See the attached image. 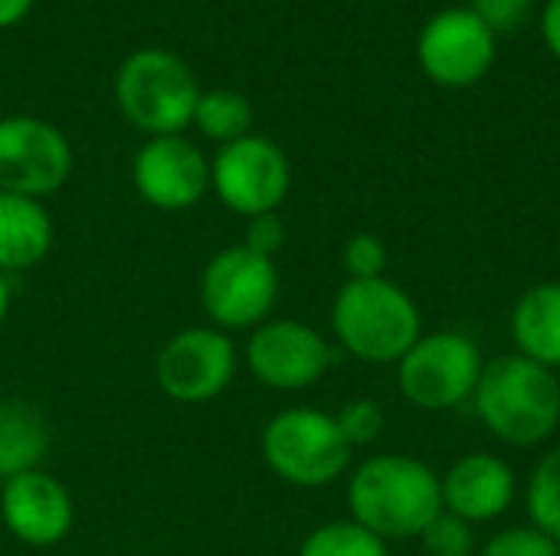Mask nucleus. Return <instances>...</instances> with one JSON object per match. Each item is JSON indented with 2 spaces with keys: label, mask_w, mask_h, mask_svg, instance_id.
<instances>
[{
  "label": "nucleus",
  "mask_w": 560,
  "mask_h": 556,
  "mask_svg": "<svg viewBox=\"0 0 560 556\" xmlns=\"http://www.w3.org/2000/svg\"><path fill=\"white\" fill-rule=\"evenodd\" d=\"M348 511L384 544L417 541L443 511L440 475L413 456H371L348 478Z\"/></svg>",
  "instance_id": "obj_1"
},
{
  "label": "nucleus",
  "mask_w": 560,
  "mask_h": 556,
  "mask_svg": "<svg viewBox=\"0 0 560 556\" xmlns=\"http://www.w3.org/2000/svg\"><path fill=\"white\" fill-rule=\"evenodd\" d=\"M476 416L505 446L535 449L560 426V377L522 354L486 360L472 393Z\"/></svg>",
  "instance_id": "obj_2"
},
{
  "label": "nucleus",
  "mask_w": 560,
  "mask_h": 556,
  "mask_svg": "<svg viewBox=\"0 0 560 556\" xmlns=\"http://www.w3.org/2000/svg\"><path fill=\"white\" fill-rule=\"evenodd\" d=\"M331 331L341 351L364 364L397 367L423 338V315L413 295L394 279H348L331 301Z\"/></svg>",
  "instance_id": "obj_3"
},
{
  "label": "nucleus",
  "mask_w": 560,
  "mask_h": 556,
  "mask_svg": "<svg viewBox=\"0 0 560 556\" xmlns=\"http://www.w3.org/2000/svg\"><path fill=\"white\" fill-rule=\"evenodd\" d=\"M197 98V75L171 49H135L115 72V102L121 115L148 138L180 134L194 125Z\"/></svg>",
  "instance_id": "obj_4"
},
{
  "label": "nucleus",
  "mask_w": 560,
  "mask_h": 556,
  "mask_svg": "<svg viewBox=\"0 0 560 556\" xmlns=\"http://www.w3.org/2000/svg\"><path fill=\"white\" fill-rule=\"evenodd\" d=\"M269 472L292 488L335 485L351 469V446L345 442L335 413L315 406L279 410L259 439Z\"/></svg>",
  "instance_id": "obj_5"
},
{
  "label": "nucleus",
  "mask_w": 560,
  "mask_h": 556,
  "mask_svg": "<svg viewBox=\"0 0 560 556\" xmlns=\"http://www.w3.org/2000/svg\"><path fill=\"white\" fill-rule=\"evenodd\" d=\"M482 370L486 357L469 334L433 331L397 360V390L417 410L450 413L472 403Z\"/></svg>",
  "instance_id": "obj_6"
},
{
  "label": "nucleus",
  "mask_w": 560,
  "mask_h": 556,
  "mask_svg": "<svg viewBox=\"0 0 560 556\" xmlns=\"http://www.w3.org/2000/svg\"><path fill=\"white\" fill-rule=\"evenodd\" d=\"M279 301L276 259L249 252L243 242L220 249L200 272V305L220 331H253L269 321Z\"/></svg>",
  "instance_id": "obj_7"
},
{
  "label": "nucleus",
  "mask_w": 560,
  "mask_h": 556,
  "mask_svg": "<svg viewBox=\"0 0 560 556\" xmlns=\"http://www.w3.org/2000/svg\"><path fill=\"white\" fill-rule=\"evenodd\" d=\"M210 187L226 210L246 220L279 213L292 190V164L276 141L246 134L217 151L210 161Z\"/></svg>",
  "instance_id": "obj_8"
},
{
  "label": "nucleus",
  "mask_w": 560,
  "mask_h": 556,
  "mask_svg": "<svg viewBox=\"0 0 560 556\" xmlns=\"http://www.w3.org/2000/svg\"><path fill=\"white\" fill-rule=\"evenodd\" d=\"M236 344L220 328H184L158 351L154 380L161 393L184 406H203L233 383Z\"/></svg>",
  "instance_id": "obj_9"
},
{
  "label": "nucleus",
  "mask_w": 560,
  "mask_h": 556,
  "mask_svg": "<svg viewBox=\"0 0 560 556\" xmlns=\"http://www.w3.org/2000/svg\"><path fill=\"white\" fill-rule=\"evenodd\" d=\"M72 174V144L66 134L33 115L0 118V190L43 200Z\"/></svg>",
  "instance_id": "obj_10"
},
{
  "label": "nucleus",
  "mask_w": 560,
  "mask_h": 556,
  "mask_svg": "<svg viewBox=\"0 0 560 556\" xmlns=\"http://www.w3.org/2000/svg\"><path fill=\"white\" fill-rule=\"evenodd\" d=\"M331 344L305 321L295 318H269L249 331L246 341V367L249 374L282 393L315 387L331 367Z\"/></svg>",
  "instance_id": "obj_11"
},
{
  "label": "nucleus",
  "mask_w": 560,
  "mask_h": 556,
  "mask_svg": "<svg viewBox=\"0 0 560 556\" xmlns=\"http://www.w3.org/2000/svg\"><path fill=\"white\" fill-rule=\"evenodd\" d=\"M417 59L436 85L466 88L492 69L495 33L469 7H450L423 26Z\"/></svg>",
  "instance_id": "obj_12"
},
{
  "label": "nucleus",
  "mask_w": 560,
  "mask_h": 556,
  "mask_svg": "<svg viewBox=\"0 0 560 556\" xmlns=\"http://www.w3.org/2000/svg\"><path fill=\"white\" fill-rule=\"evenodd\" d=\"M131 180L144 203L164 213H180L207 197L210 161L184 134L148 138L135 154Z\"/></svg>",
  "instance_id": "obj_13"
},
{
  "label": "nucleus",
  "mask_w": 560,
  "mask_h": 556,
  "mask_svg": "<svg viewBox=\"0 0 560 556\" xmlns=\"http://www.w3.org/2000/svg\"><path fill=\"white\" fill-rule=\"evenodd\" d=\"M0 518L20 544L52 547L69 537L75 505L59 478L36 469L0 485Z\"/></svg>",
  "instance_id": "obj_14"
},
{
  "label": "nucleus",
  "mask_w": 560,
  "mask_h": 556,
  "mask_svg": "<svg viewBox=\"0 0 560 556\" xmlns=\"http://www.w3.org/2000/svg\"><path fill=\"white\" fill-rule=\"evenodd\" d=\"M518 492L515 469L495 452H469L440 475L443 511L466 524H492L509 514Z\"/></svg>",
  "instance_id": "obj_15"
},
{
  "label": "nucleus",
  "mask_w": 560,
  "mask_h": 556,
  "mask_svg": "<svg viewBox=\"0 0 560 556\" xmlns=\"http://www.w3.org/2000/svg\"><path fill=\"white\" fill-rule=\"evenodd\" d=\"M52 216L43 200L0 190V275L36 269L52 249Z\"/></svg>",
  "instance_id": "obj_16"
},
{
  "label": "nucleus",
  "mask_w": 560,
  "mask_h": 556,
  "mask_svg": "<svg viewBox=\"0 0 560 556\" xmlns=\"http://www.w3.org/2000/svg\"><path fill=\"white\" fill-rule=\"evenodd\" d=\"M515 354L560 370V282H538L522 292L512 308Z\"/></svg>",
  "instance_id": "obj_17"
},
{
  "label": "nucleus",
  "mask_w": 560,
  "mask_h": 556,
  "mask_svg": "<svg viewBox=\"0 0 560 556\" xmlns=\"http://www.w3.org/2000/svg\"><path fill=\"white\" fill-rule=\"evenodd\" d=\"M49 452V423L26 400H0V482L36 472Z\"/></svg>",
  "instance_id": "obj_18"
},
{
  "label": "nucleus",
  "mask_w": 560,
  "mask_h": 556,
  "mask_svg": "<svg viewBox=\"0 0 560 556\" xmlns=\"http://www.w3.org/2000/svg\"><path fill=\"white\" fill-rule=\"evenodd\" d=\"M194 128L203 138L217 141L220 147L223 144H233V141H240V138L249 134V128H253V105L236 88H210V92H200L197 111H194Z\"/></svg>",
  "instance_id": "obj_19"
},
{
  "label": "nucleus",
  "mask_w": 560,
  "mask_h": 556,
  "mask_svg": "<svg viewBox=\"0 0 560 556\" xmlns=\"http://www.w3.org/2000/svg\"><path fill=\"white\" fill-rule=\"evenodd\" d=\"M528 524L560 544V446L548 449L528 475L525 485Z\"/></svg>",
  "instance_id": "obj_20"
},
{
  "label": "nucleus",
  "mask_w": 560,
  "mask_h": 556,
  "mask_svg": "<svg viewBox=\"0 0 560 556\" xmlns=\"http://www.w3.org/2000/svg\"><path fill=\"white\" fill-rule=\"evenodd\" d=\"M299 556H390L387 544L381 537H374L368 528H361L358 521H328L322 528H315L302 547Z\"/></svg>",
  "instance_id": "obj_21"
},
{
  "label": "nucleus",
  "mask_w": 560,
  "mask_h": 556,
  "mask_svg": "<svg viewBox=\"0 0 560 556\" xmlns=\"http://www.w3.org/2000/svg\"><path fill=\"white\" fill-rule=\"evenodd\" d=\"M427 556H476L479 554V541H476V528L466 524L463 518L440 511L427 531L417 537Z\"/></svg>",
  "instance_id": "obj_22"
},
{
  "label": "nucleus",
  "mask_w": 560,
  "mask_h": 556,
  "mask_svg": "<svg viewBox=\"0 0 560 556\" xmlns=\"http://www.w3.org/2000/svg\"><path fill=\"white\" fill-rule=\"evenodd\" d=\"M335 423L345 436V442L351 449H364V446H374L384 433V410L377 400L371 397H358V400H348L338 413H335Z\"/></svg>",
  "instance_id": "obj_23"
},
{
  "label": "nucleus",
  "mask_w": 560,
  "mask_h": 556,
  "mask_svg": "<svg viewBox=\"0 0 560 556\" xmlns=\"http://www.w3.org/2000/svg\"><path fill=\"white\" fill-rule=\"evenodd\" d=\"M476 556H560V544L532 524H518L492 534Z\"/></svg>",
  "instance_id": "obj_24"
},
{
  "label": "nucleus",
  "mask_w": 560,
  "mask_h": 556,
  "mask_svg": "<svg viewBox=\"0 0 560 556\" xmlns=\"http://www.w3.org/2000/svg\"><path fill=\"white\" fill-rule=\"evenodd\" d=\"M341 265L348 279L364 282V279H384L387 269V246L374 233H354L345 249H341Z\"/></svg>",
  "instance_id": "obj_25"
},
{
  "label": "nucleus",
  "mask_w": 560,
  "mask_h": 556,
  "mask_svg": "<svg viewBox=\"0 0 560 556\" xmlns=\"http://www.w3.org/2000/svg\"><path fill=\"white\" fill-rule=\"evenodd\" d=\"M289 239V229H285V220L279 213H259V216H249L246 220V236H243V246L256 256H266V259H276L282 252Z\"/></svg>",
  "instance_id": "obj_26"
},
{
  "label": "nucleus",
  "mask_w": 560,
  "mask_h": 556,
  "mask_svg": "<svg viewBox=\"0 0 560 556\" xmlns=\"http://www.w3.org/2000/svg\"><path fill=\"white\" fill-rule=\"evenodd\" d=\"M469 10L492 29V33H505L525 23L532 0H472Z\"/></svg>",
  "instance_id": "obj_27"
},
{
  "label": "nucleus",
  "mask_w": 560,
  "mask_h": 556,
  "mask_svg": "<svg viewBox=\"0 0 560 556\" xmlns=\"http://www.w3.org/2000/svg\"><path fill=\"white\" fill-rule=\"evenodd\" d=\"M541 33L548 49L560 59V0H548L545 13H541Z\"/></svg>",
  "instance_id": "obj_28"
},
{
  "label": "nucleus",
  "mask_w": 560,
  "mask_h": 556,
  "mask_svg": "<svg viewBox=\"0 0 560 556\" xmlns=\"http://www.w3.org/2000/svg\"><path fill=\"white\" fill-rule=\"evenodd\" d=\"M36 0H0V29H10L30 16Z\"/></svg>",
  "instance_id": "obj_29"
},
{
  "label": "nucleus",
  "mask_w": 560,
  "mask_h": 556,
  "mask_svg": "<svg viewBox=\"0 0 560 556\" xmlns=\"http://www.w3.org/2000/svg\"><path fill=\"white\" fill-rule=\"evenodd\" d=\"M7 311H10V279L0 275V324L7 318Z\"/></svg>",
  "instance_id": "obj_30"
}]
</instances>
